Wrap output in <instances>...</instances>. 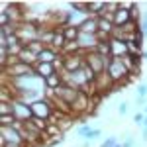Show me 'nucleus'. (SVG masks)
Segmentation results:
<instances>
[{
	"instance_id": "19",
	"label": "nucleus",
	"mask_w": 147,
	"mask_h": 147,
	"mask_svg": "<svg viewBox=\"0 0 147 147\" xmlns=\"http://www.w3.org/2000/svg\"><path fill=\"white\" fill-rule=\"evenodd\" d=\"M116 145H118V139H116V137H108L100 147H116Z\"/></svg>"
},
{
	"instance_id": "22",
	"label": "nucleus",
	"mask_w": 147,
	"mask_h": 147,
	"mask_svg": "<svg viewBox=\"0 0 147 147\" xmlns=\"http://www.w3.org/2000/svg\"><path fill=\"white\" fill-rule=\"evenodd\" d=\"M118 112L122 114V116H125V114H127V104H125V102H122V104L118 106Z\"/></svg>"
},
{
	"instance_id": "8",
	"label": "nucleus",
	"mask_w": 147,
	"mask_h": 147,
	"mask_svg": "<svg viewBox=\"0 0 147 147\" xmlns=\"http://www.w3.org/2000/svg\"><path fill=\"white\" fill-rule=\"evenodd\" d=\"M110 49L114 51V57H118V53H122V55L125 57L127 43H124V41H118V39H112V43H110Z\"/></svg>"
},
{
	"instance_id": "13",
	"label": "nucleus",
	"mask_w": 147,
	"mask_h": 147,
	"mask_svg": "<svg viewBox=\"0 0 147 147\" xmlns=\"http://www.w3.org/2000/svg\"><path fill=\"white\" fill-rule=\"evenodd\" d=\"M98 28H100V30H104V32L108 34V32H112V22H108V20L100 18V20H98Z\"/></svg>"
},
{
	"instance_id": "21",
	"label": "nucleus",
	"mask_w": 147,
	"mask_h": 147,
	"mask_svg": "<svg viewBox=\"0 0 147 147\" xmlns=\"http://www.w3.org/2000/svg\"><path fill=\"white\" fill-rule=\"evenodd\" d=\"M96 49L100 51L102 55H106V53H110V51H112V49H110V45H104V43H98V45H96Z\"/></svg>"
},
{
	"instance_id": "28",
	"label": "nucleus",
	"mask_w": 147,
	"mask_h": 147,
	"mask_svg": "<svg viewBox=\"0 0 147 147\" xmlns=\"http://www.w3.org/2000/svg\"><path fill=\"white\" fill-rule=\"evenodd\" d=\"M141 57H143V59L147 61V51H143V53H141Z\"/></svg>"
},
{
	"instance_id": "17",
	"label": "nucleus",
	"mask_w": 147,
	"mask_h": 147,
	"mask_svg": "<svg viewBox=\"0 0 147 147\" xmlns=\"http://www.w3.org/2000/svg\"><path fill=\"white\" fill-rule=\"evenodd\" d=\"M90 129H92L90 125H80V127H79V136H80V137H84V139H86V136L90 134Z\"/></svg>"
},
{
	"instance_id": "26",
	"label": "nucleus",
	"mask_w": 147,
	"mask_h": 147,
	"mask_svg": "<svg viewBox=\"0 0 147 147\" xmlns=\"http://www.w3.org/2000/svg\"><path fill=\"white\" fill-rule=\"evenodd\" d=\"M2 147H20V145H14V143H2Z\"/></svg>"
},
{
	"instance_id": "2",
	"label": "nucleus",
	"mask_w": 147,
	"mask_h": 147,
	"mask_svg": "<svg viewBox=\"0 0 147 147\" xmlns=\"http://www.w3.org/2000/svg\"><path fill=\"white\" fill-rule=\"evenodd\" d=\"M22 134L18 131V125H8L2 127V143H14V145H22Z\"/></svg>"
},
{
	"instance_id": "16",
	"label": "nucleus",
	"mask_w": 147,
	"mask_h": 147,
	"mask_svg": "<svg viewBox=\"0 0 147 147\" xmlns=\"http://www.w3.org/2000/svg\"><path fill=\"white\" fill-rule=\"evenodd\" d=\"M45 82L49 84V86H57V84H59V77H57V75H51V77L45 79ZM57 88H59V86H57Z\"/></svg>"
},
{
	"instance_id": "4",
	"label": "nucleus",
	"mask_w": 147,
	"mask_h": 147,
	"mask_svg": "<svg viewBox=\"0 0 147 147\" xmlns=\"http://www.w3.org/2000/svg\"><path fill=\"white\" fill-rule=\"evenodd\" d=\"M32 110H34V118H47L49 116V104L47 102H34Z\"/></svg>"
},
{
	"instance_id": "10",
	"label": "nucleus",
	"mask_w": 147,
	"mask_h": 147,
	"mask_svg": "<svg viewBox=\"0 0 147 147\" xmlns=\"http://www.w3.org/2000/svg\"><path fill=\"white\" fill-rule=\"evenodd\" d=\"M37 59H39V63H51V61L55 59V53L49 51V49H43V51L37 55Z\"/></svg>"
},
{
	"instance_id": "25",
	"label": "nucleus",
	"mask_w": 147,
	"mask_h": 147,
	"mask_svg": "<svg viewBox=\"0 0 147 147\" xmlns=\"http://www.w3.org/2000/svg\"><path fill=\"white\" fill-rule=\"evenodd\" d=\"M122 147H134V139H131V137H129V139H127V141H125V143H122Z\"/></svg>"
},
{
	"instance_id": "12",
	"label": "nucleus",
	"mask_w": 147,
	"mask_h": 147,
	"mask_svg": "<svg viewBox=\"0 0 147 147\" xmlns=\"http://www.w3.org/2000/svg\"><path fill=\"white\" fill-rule=\"evenodd\" d=\"M80 32L75 28V26H71V28H67V32H65V39H75V37H79Z\"/></svg>"
},
{
	"instance_id": "23",
	"label": "nucleus",
	"mask_w": 147,
	"mask_h": 147,
	"mask_svg": "<svg viewBox=\"0 0 147 147\" xmlns=\"http://www.w3.org/2000/svg\"><path fill=\"white\" fill-rule=\"evenodd\" d=\"M141 34L147 35V14L143 16V24H141Z\"/></svg>"
},
{
	"instance_id": "15",
	"label": "nucleus",
	"mask_w": 147,
	"mask_h": 147,
	"mask_svg": "<svg viewBox=\"0 0 147 147\" xmlns=\"http://www.w3.org/2000/svg\"><path fill=\"white\" fill-rule=\"evenodd\" d=\"M137 96H139V98H145L147 96V84L145 82H141V84L137 86Z\"/></svg>"
},
{
	"instance_id": "1",
	"label": "nucleus",
	"mask_w": 147,
	"mask_h": 147,
	"mask_svg": "<svg viewBox=\"0 0 147 147\" xmlns=\"http://www.w3.org/2000/svg\"><path fill=\"white\" fill-rule=\"evenodd\" d=\"M106 69H108V75H110L114 80L125 77V75H127V71H129V69H127V65L122 61V57H112V59L108 61Z\"/></svg>"
},
{
	"instance_id": "11",
	"label": "nucleus",
	"mask_w": 147,
	"mask_h": 147,
	"mask_svg": "<svg viewBox=\"0 0 147 147\" xmlns=\"http://www.w3.org/2000/svg\"><path fill=\"white\" fill-rule=\"evenodd\" d=\"M20 57H22V63H34L35 59H37V53H32L28 49H22L20 51Z\"/></svg>"
},
{
	"instance_id": "3",
	"label": "nucleus",
	"mask_w": 147,
	"mask_h": 147,
	"mask_svg": "<svg viewBox=\"0 0 147 147\" xmlns=\"http://www.w3.org/2000/svg\"><path fill=\"white\" fill-rule=\"evenodd\" d=\"M12 106H14V116H16L18 122H24V120H28V118H34L32 106H26L24 102H14Z\"/></svg>"
},
{
	"instance_id": "29",
	"label": "nucleus",
	"mask_w": 147,
	"mask_h": 147,
	"mask_svg": "<svg viewBox=\"0 0 147 147\" xmlns=\"http://www.w3.org/2000/svg\"><path fill=\"white\" fill-rule=\"evenodd\" d=\"M116 147H122V143H118V145H116Z\"/></svg>"
},
{
	"instance_id": "9",
	"label": "nucleus",
	"mask_w": 147,
	"mask_h": 147,
	"mask_svg": "<svg viewBox=\"0 0 147 147\" xmlns=\"http://www.w3.org/2000/svg\"><path fill=\"white\" fill-rule=\"evenodd\" d=\"M37 73H39V75H41V77H51V75H55V73H53V67H51V63H41V65H39V69H37Z\"/></svg>"
},
{
	"instance_id": "18",
	"label": "nucleus",
	"mask_w": 147,
	"mask_h": 147,
	"mask_svg": "<svg viewBox=\"0 0 147 147\" xmlns=\"http://www.w3.org/2000/svg\"><path fill=\"white\" fill-rule=\"evenodd\" d=\"M63 41H65V35H63V34L57 35L55 34V37H53V45H55V47H61V45H63Z\"/></svg>"
},
{
	"instance_id": "27",
	"label": "nucleus",
	"mask_w": 147,
	"mask_h": 147,
	"mask_svg": "<svg viewBox=\"0 0 147 147\" xmlns=\"http://www.w3.org/2000/svg\"><path fill=\"white\" fill-rule=\"evenodd\" d=\"M143 129H147V114H145V122H143Z\"/></svg>"
},
{
	"instance_id": "24",
	"label": "nucleus",
	"mask_w": 147,
	"mask_h": 147,
	"mask_svg": "<svg viewBox=\"0 0 147 147\" xmlns=\"http://www.w3.org/2000/svg\"><path fill=\"white\" fill-rule=\"evenodd\" d=\"M8 24V12H2V28H6Z\"/></svg>"
},
{
	"instance_id": "30",
	"label": "nucleus",
	"mask_w": 147,
	"mask_h": 147,
	"mask_svg": "<svg viewBox=\"0 0 147 147\" xmlns=\"http://www.w3.org/2000/svg\"><path fill=\"white\" fill-rule=\"evenodd\" d=\"M143 112H145V114H147V106H145V110H143Z\"/></svg>"
},
{
	"instance_id": "6",
	"label": "nucleus",
	"mask_w": 147,
	"mask_h": 147,
	"mask_svg": "<svg viewBox=\"0 0 147 147\" xmlns=\"http://www.w3.org/2000/svg\"><path fill=\"white\" fill-rule=\"evenodd\" d=\"M129 20H131V12L125 10V8H120V10L116 12L114 24H116V26H122V24H129Z\"/></svg>"
},
{
	"instance_id": "14",
	"label": "nucleus",
	"mask_w": 147,
	"mask_h": 147,
	"mask_svg": "<svg viewBox=\"0 0 147 147\" xmlns=\"http://www.w3.org/2000/svg\"><path fill=\"white\" fill-rule=\"evenodd\" d=\"M134 122H136L137 125H141V127H143V122H145V112H137L136 116H134Z\"/></svg>"
},
{
	"instance_id": "5",
	"label": "nucleus",
	"mask_w": 147,
	"mask_h": 147,
	"mask_svg": "<svg viewBox=\"0 0 147 147\" xmlns=\"http://www.w3.org/2000/svg\"><path fill=\"white\" fill-rule=\"evenodd\" d=\"M80 32L82 34H96V30H98V20H94V18H90V20H84V22L79 26Z\"/></svg>"
},
{
	"instance_id": "7",
	"label": "nucleus",
	"mask_w": 147,
	"mask_h": 147,
	"mask_svg": "<svg viewBox=\"0 0 147 147\" xmlns=\"http://www.w3.org/2000/svg\"><path fill=\"white\" fill-rule=\"evenodd\" d=\"M79 43L82 47H96L98 45V41H96V37H94V35L92 34H82V32H80V35H79Z\"/></svg>"
},
{
	"instance_id": "20",
	"label": "nucleus",
	"mask_w": 147,
	"mask_h": 147,
	"mask_svg": "<svg viewBox=\"0 0 147 147\" xmlns=\"http://www.w3.org/2000/svg\"><path fill=\"white\" fill-rule=\"evenodd\" d=\"M100 134H102V131L98 129V127H96V129H90V134L86 136V141H92V139H96V137L100 136Z\"/></svg>"
}]
</instances>
